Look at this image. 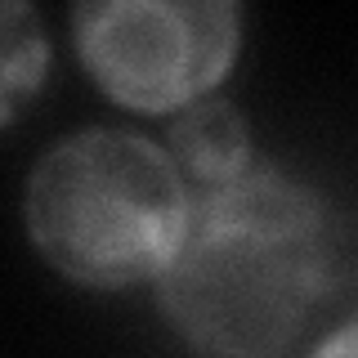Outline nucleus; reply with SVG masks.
<instances>
[{
	"mask_svg": "<svg viewBox=\"0 0 358 358\" xmlns=\"http://www.w3.org/2000/svg\"><path fill=\"white\" fill-rule=\"evenodd\" d=\"M336 229L300 179L251 162L197 188L157 291L171 327L206 358H278L327 291Z\"/></svg>",
	"mask_w": 358,
	"mask_h": 358,
	"instance_id": "1",
	"label": "nucleus"
},
{
	"mask_svg": "<svg viewBox=\"0 0 358 358\" xmlns=\"http://www.w3.org/2000/svg\"><path fill=\"white\" fill-rule=\"evenodd\" d=\"M72 22L90 76L134 112L197 103L238 59L229 0H94Z\"/></svg>",
	"mask_w": 358,
	"mask_h": 358,
	"instance_id": "3",
	"label": "nucleus"
},
{
	"mask_svg": "<svg viewBox=\"0 0 358 358\" xmlns=\"http://www.w3.org/2000/svg\"><path fill=\"white\" fill-rule=\"evenodd\" d=\"M193 210L175 157L130 130H81L59 139L27 179V233L63 278L85 287H134L162 278Z\"/></svg>",
	"mask_w": 358,
	"mask_h": 358,
	"instance_id": "2",
	"label": "nucleus"
},
{
	"mask_svg": "<svg viewBox=\"0 0 358 358\" xmlns=\"http://www.w3.org/2000/svg\"><path fill=\"white\" fill-rule=\"evenodd\" d=\"M45 67H50V41L41 31L36 9L0 0V126H9L41 90Z\"/></svg>",
	"mask_w": 358,
	"mask_h": 358,
	"instance_id": "5",
	"label": "nucleus"
},
{
	"mask_svg": "<svg viewBox=\"0 0 358 358\" xmlns=\"http://www.w3.org/2000/svg\"><path fill=\"white\" fill-rule=\"evenodd\" d=\"M313 358H358V322H350L345 331H336Z\"/></svg>",
	"mask_w": 358,
	"mask_h": 358,
	"instance_id": "6",
	"label": "nucleus"
},
{
	"mask_svg": "<svg viewBox=\"0 0 358 358\" xmlns=\"http://www.w3.org/2000/svg\"><path fill=\"white\" fill-rule=\"evenodd\" d=\"M171 157L193 193L242 175L255 162L251 130L238 117V108L224 99H197L179 112V121L171 126Z\"/></svg>",
	"mask_w": 358,
	"mask_h": 358,
	"instance_id": "4",
	"label": "nucleus"
}]
</instances>
